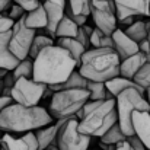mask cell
<instances>
[{"label":"cell","instance_id":"6da1fadb","mask_svg":"<svg viewBox=\"0 0 150 150\" xmlns=\"http://www.w3.org/2000/svg\"><path fill=\"white\" fill-rule=\"evenodd\" d=\"M32 79L47 86L58 85L67 80V77L76 70L77 64L74 58L55 44L44 48L34 60Z\"/></svg>","mask_w":150,"mask_h":150},{"label":"cell","instance_id":"7a4b0ae2","mask_svg":"<svg viewBox=\"0 0 150 150\" xmlns=\"http://www.w3.org/2000/svg\"><path fill=\"white\" fill-rule=\"evenodd\" d=\"M51 114L35 105L25 106L12 102L0 112V131L4 133H28L35 131L52 122Z\"/></svg>","mask_w":150,"mask_h":150},{"label":"cell","instance_id":"3957f363","mask_svg":"<svg viewBox=\"0 0 150 150\" xmlns=\"http://www.w3.org/2000/svg\"><path fill=\"white\" fill-rule=\"evenodd\" d=\"M120 57L114 48H89L80 58L79 71L93 82H106L120 74Z\"/></svg>","mask_w":150,"mask_h":150},{"label":"cell","instance_id":"277c9868","mask_svg":"<svg viewBox=\"0 0 150 150\" xmlns=\"http://www.w3.org/2000/svg\"><path fill=\"white\" fill-rule=\"evenodd\" d=\"M118 121L115 99L100 100L79 120V131L89 137H100Z\"/></svg>","mask_w":150,"mask_h":150},{"label":"cell","instance_id":"5b68a950","mask_svg":"<svg viewBox=\"0 0 150 150\" xmlns=\"http://www.w3.org/2000/svg\"><path fill=\"white\" fill-rule=\"evenodd\" d=\"M117 114H118V125L122 130V133L130 137L134 136V130L131 125V115L134 111H150V105L146 96L140 93L137 89H125L122 91L117 98Z\"/></svg>","mask_w":150,"mask_h":150},{"label":"cell","instance_id":"8992f818","mask_svg":"<svg viewBox=\"0 0 150 150\" xmlns=\"http://www.w3.org/2000/svg\"><path fill=\"white\" fill-rule=\"evenodd\" d=\"M89 99L88 89H63L52 93L50 103V114L52 118H70L76 117V112Z\"/></svg>","mask_w":150,"mask_h":150},{"label":"cell","instance_id":"52a82bcc","mask_svg":"<svg viewBox=\"0 0 150 150\" xmlns=\"http://www.w3.org/2000/svg\"><path fill=\"white\" fill-rule=\"evenodd\" d=\"M79 120L76 117L67 118L58 130L55 144L60 150H88L91 144V137L85 136L77 128Z\"/></svg>","mask_w":150,"mask_h":150},{"label":"cell","instance_id":"ba28073f","mask_svg":"<svg viewBox=\"0 0 150 150\" xmlns=\"http://www.w3.org/2000/svg\"><path fill=\"white\" fill-rule=\"evenodd\" d=\"M45 91H47V85L40 83L34 79L21 77V79H16L15 85L12 86L10 96L16 103H21L25 106H35L44 98Z\"/></svg>","mask_w":150,"mask_h":150},{"label":"cell","instance_id":"9c48e42d","mask_svg":"<svg viewBox=\"0 0 150 150\" xmlns=\"http://www.w3.org/2000/svg\"><path fill=\"white\" fill-rule=\"evenodd\" d=\"M23 16L13 23V26L10 29V38H9V48L18 60L28 58L32 40L37 34L35 29H31L25 25Z\"/></svg>","mask_w":150,"mask_h":150},{"label":"cell","instance_id":"30bf717a","mask_svg":"<svg viewBox=\"0 0 150 150\" xmlns=\"http://www.w3.org/2000/svg\"><path fill=\"white\" fill-rule=\"evenodd\" d=\"M91 15L96 25L103 34L111 35L117 29V12L114 0H91Z\"/></svg>","mask_w":150,"mask_h":150},{"label":"cell","instance_id":"8fae6325","mask_svg":"<svg viewBox=\"0 0 150 150\" xmlns=\"http://www.w3.org/2000/svg\"><path fill=\"white\" fill-rule=\"evenodd\" d=\"M114 4L118 22L128 16H150V0H114Z\"/></svg>","mask_w":150,"mask_h":150},{"label":"cell","instance_id":"7c38bea8","mask_svg":"<svg viewBox=\"0 0 150 150\" xmlns=\"http://www.w3.org/2000/svg\"><path fill=\"white\" fill-rule=\"evenodd\" d=\"M45 13H47V28L42 29V32H45L47 35H50L51 38L55 40V28L60 23V21L64 18V10H66V0H44L42 3Z\"/></svg>","mask_w":150,"mask_h":150},{"label":"cell","instance_id":"4fadbf2b","mask_svg":"<svg viewBox=\"0 0 150 150\" xmlns=\"http://www.w3.org/2000/svg\"><path fill=\"white\" fill-rule=\"evenodd\" d=\"M0 144L4 150H38V142L34 131H28L21 137L6 133L1 136Z\"/></svg>","mask_w":150,"mask_h":150},{"label":"cell","instance_id":"5bb4252c","mask_svg":"<svg viewBox=\"0 0 150 150\" xmlns=\"http://www.w3.org/2000/svg\"><path fill=\"white\" fill-rule=\"evenodd\" d=\"M134 136H137L146 149L150 150V111H134L131 115Z\"/></svg>","mask_w":150,"mask_h":150},{"label":"cell","instance_id":"9a60e30c","mask_svg":"<svg viewBox=\"0 0 150 150\" xmlns=\"http://www.w3.org/2000/svg\"><path fill=\"white\" fill-rule=\"evenodd\" d=\"M111 38L114 41V50L118 54L120 60H124L133 54H136L139 50V44L136 41H133L122 29H115L112 34H111Z\"/></svg>","mask_w":150,"mask_h":150},{"label":"cell","instance_id":"2e32d148","mask_svg":"<svg viewBox=\"0 0 150 150\" xmlns=\"http://www.w3.org/2000/svg\"><path fill=\"white\" fill-rule=\"evenodd\" d=\"M67 118H58L55 124H48L45 127H41L38 130L34 131L35 137H37V142H38V150H45L48 146L54 144L57 142V136H58V130L60 127L63 125V122L66 121Z\"/></svg>","mask_w":150,"mask_h":150},{"label":"cell","instance_id":"e0dca14e","mask_svg":"<svg viewBox=\"0 0 150 150\" xmlns=\"http://www.w3.org/2000/svg\"><path fill=\"white\" fill-rule=\"evenodd\" d=\"M146 55L142 52V51H137L136 54L121 60L120 63V76H124L127 79H131L134 77V74L140 70V67L146 63Z\"/></svg>","mask_w":150,"mask_h":150},{"label":"cell","instance_id":"ac0fdd59","mask_svg":"<svg viewBox=\"0 0 150 150\" xmlns=\"http://www.w3.org/2000/svg\"><path fill=\"white\" fill-rule=\"evenodd\" d=\"M9 38H10V29L6 32H0V69H6L12 71L21 60H18L9 48Z\"/></svg>","mask_w":150,"mask_h":150},{"label":"cell","instance_id":"d6986e66","mask_svg":"<svg viewBox=\"0 0 150 150\" xmlns=\"http://www.w3.org/2000/svg\"><path fill=\"white\" fill-rule=\"evenodd\" d=\"M105 88H106V91L112 95V98H117L122 91H125V89H130V88H133V89H137L140 93H146V91L143 89V88H140L137 83H134V80H131V79H127V77H124V76H115V77H112V79H109V80H106L105 82Z\"/></svg>","mask_w":150,"mask_h":150},{"label":"cell","instance_id":"ffe728a7","mask_svg":"<svg viewBox=\"0 0 150 150\" xmlns=\"http://www.w3.org/2000/svg\"><path fill=\"white\" fill-rule=\"evenodd\" d=\"M23 22L31 29H35V31L45 29L47 23H48V19H47V13H45V9H44L42 3H40L34 10L26 12L25 16H23Z\"/></svg>","mask_w":150,"mask_h":150},{"label":"cell","instance_id":"44dd1931","mask_svg":"<svg viewBox=\"0 0 150 150\" xmlns=\"http://www.w3.org/2000/svg\"><path fill=\"white\" fill-rule=\"evenodd\" d=\"M86 85H88V79H86L79 70H73V73L67 77L66 82L58 83V85H50V86H47V88L51 89L52 92H57V91H63V89H76V88L85 89Z\"/></svg>","mask_w":150,"mask_h":150},{"label":"cell","instance_id":"7402d4cb","mask_svg":"<svg viewBox=\"0 0 150 150\" xmlns=\"http://www.w3.org/2000/svg\"><path fill=\"white\" fill-rule=\"evenodd\" d=\"M55 45H58V47H61V48H64V50L67 51V52L74 58V61H76V64H77V67H79L80 58H82V55L85 54L86 48H85L76 38H57V44H55Z\"/></svg>","mask_w":150,"mask_h":150},{"label":"cell","instance_id":"603a6c76","mask_svg":"<svg viewBox=\"0 0 150 150\" xmlns=\"http://www.w3.org/2000/svg\"><path fill=\"white\" fill-rule=\"evenodd\" d=\"M52 44H55V42H54V38H51L50 35H47L45 32H42V29L37 31V34H35V37H34V40H32V44H31L28 57H29L31 60H34L44 48L50 47Z\"/></svg>","mask_w":150,"mask_h":150},{"label":"cell","instance_id":"cb8c5ba5","mask_svg":"<svg viewBox=\"0 0 150 150\" xmlns=\"http://www.w3.org/2000/svg\"><path fill=\"white\" fill-rule=\"evenodd\" d=\"M149 29H150V21L149 22H144V21H136V22H133L130 26H127L124 32H125L133 41H136V42L139 44V42H142L143 40L147 38V35H149Z\"/></svg>","mask_w":150,"mask_h":150},{"label":"cell","instance_id":"d4e9b609","mask_svg":"<svg viewBox=\"0 0 150 150\" xmlns=\"http://www.w3.org/2000/svg\"><path fill=\"white\" fill-rule=\"evenodd\" d=\"M77 31H79V25L64 15V18L57 25L54 34H55V38H76Z\"/></svg>","mask_w":150,"mask_h":150},{"label":"cell","instance_id":"484cf974","mask_svg":"<svg viewBox=\"0 0 150 150\" xmlns=\"http://www.w3.org/2000/svg\"><path fill=\"white\" fill-rule=\"evenodd\" d=\"M86 89L89 92V99L91 100H105V99H115L112 98V95L106 91L105 83L103 82H93V80H88Z\"/></svg>","mask_w":150,"mask_h":150},{"label":"cell","instance_id":"4316f807","mask_svg":"<svg viewBox=\"0 0 150 150\" xmlns=\"http://www.w3.org/2000/svg\"><path fill=\"white\" fill-rule=\"evenodd\" d=\"M64 13H71L77 16L91 15V0H66Z\"/></svg>","mask_w":150,"mask_h":150},{"label":"cell","instance_id":"83f0119b","mask_svg":"<svg viewBox=\"0 0 150 150\" xmlns=\"http://www.w3.org/2000/svg\"><path fill=\"white\" fill-rule=\"evenodd\" d=\"M91 45L92 48H114V41L111 38V35L103 34L100 29L93 28L92 34H91Z\"/></svg>","mask_w":150,"mask_h":150},{"label":"cell","instance_id":"f1b7e54d","mask_svg":"<svg viewBox=\"0 0 150 150\" xmlns=\"http://www.w3.org/2000/svg\"><path fill=\"white\" fill-rule=\"evenodd\" d=\"M12 74L16 79H21V77H26V79H32L34 76V63L32 60L28 57V58H23L18 63V66L12 70Z\"/></svg>","mask_w":150,"mask_h":150},{"label":"cell","instance_id":"f546056e","mask_svg":"<svg viewBox=\"0 0 150 150\" xmlns=\"http://www.w3.org/2000/svg\"><path fill=\"white\" fill-rule=\"evenodd\" d=\"M124 140H127V136L122 133V130L120 128L118 122H115L106 133H103L100 136V142L106 143V144H117V143L124 142Z\"/></svg>","mask_w":150,"mask_h":150},{"label":"cell","instance_id":"4dcf8cb0","mask_svg":"<svg viewBox=\"0 0 150 150\" xmlns=\"http://www.w3.org/2000/svg\"><path fill=\"white\" fill-rule=\"evenodd\" d=\"M133 80H134V83H137V85H139L140 88H143L144 91L149 88L150 86V63L149 61H146V63L140 67V70L134 74Z\"/></svg>","mask_w":150,"mask_h":150},{"label":"cell","instance_id":"1f68e13d","mask_svg":"<svg viewBox=\"0 0 150 150\" xmlns=\"http://www.w3.org/2000/svg\"><path fill=\"white\" fill-rule=\"evenodd\" d=\"M92 29H93V28H91V26H88V25L85 23V25L79 26V31H77V35H76V40H77L86 50L91 48V41H89V40H91Z\"/></svg>","mask_w":150,"mask_h":150},{"label":"cell","instance_id":"d6a6232c","mask_svg":"<svg viewBox=\"0 0 150 150\" xmlns=\"http://www.w3.org/2000/svg\"><path fill=\"white\" fill-rule=\"evenodd\" d=\"M26 12H25V9H22L19 4H15V3H12V6L9 7V13L6 15V16H9L13 22H16V21H19L23 15H25Z\"/></svg>","mask_w":150,"mask_h":150},{"label":"cell","instance_id":"836d02e7","mask_svg":"<svg viewBox=\"0 0 150 150\" xmlns=\"http://www.w3.org/2000/svg\"><path fill=\"white\" fill-rule=\"evenodd\" d=\"M12 3L19 4L22 9H25V12H29L40 4V0H12Z\"/></svg>","mask_w":150,"mask_h":150},{"label":"cell","instance_id":"e575fe53","mask_svg":"<svg viewBox=\"0 0 150 150\" xmlns=\"http://www.w3.org/2000/svg\"><path fill=\"white\" fill-rule=\"evenodd\" d=\"M13 23L15 22L9 16H6L4 13H0V32H6V31L12 29Z\"/></svg>","mask_w":150,"mask_h":150},{"label":"cell","instance_id":"d590c367","mask_svg":"<svg viewBox=\"0 0 150 150\" xmlns=\"http://www.w3.org/2000/svg\"><path fill=\"white\" fill-rule=\"evenodd\" d=\"M127 140H128V143L131 144V147L134 150H147L146 146L143 144V142L137 136H130V137H127Z\"/></svg>","mask_w":150,"mask_h":150},{"label":"cell","instance_id":"8d00e7d4","mask_svg":"<svg viewBox=\"0 0 150 150\" xmlns=\"http://www.w3.org/2000/svg\"><path fill=\"white\" fill-rule=\"evenodd\" d=\"M13 102V99L10 98V96H3V95H0V112L7 106V105H10Z\"/></svg>","mask_w":150,"mask_h":150},{"label":"cell","instance_id":"74e56055","mask_svg":"<svg viewBox=\"0 0 150 150\" xmlns=\"http://www.w3.org/2000/svg\"><path fill=\"white\" fill-rule=\"evenodd\" d=\"M115 150H134V149L131 147L128 140H124V142H120V143L115 144Z\"/></svg>","mask_w":150,"mask_h":150},{"label":"cell","instance_id":"f35d334b","mask_svg":"<svg viewBox=\"0 0 150 150\" xmlns=\"http://www.w3.org/2000/svg\"><path fill=\"white\" fill-rule=\"evenodd\" d=\"M12 6V0H0V13H4Z\"/></svg>","mask_w":150,"mask_h":150},{"label":"cell","instance_id":"ab89813d","mask_svg":"<svg viewBox=\"0 0 150 150\" xmlns=\"http://www.w3.org/2000/svg\"><path fill=\"white\" fill-rule=\"evenodd\" d=\"M100 147H103V150H115V144H106L100 142Z\"/></svg>","mask_w":150,"mask_h":150},{"label":"cell","instance_id":"60d3db41","mask_svg":"<svg viewBox=\"0 0 150 150\" xmlns=\"http://www.w3.org/2000/svg\"><path fill=\"white\" fill-rule=\"evenodd\" d=\"M144 96H146V99H147V102H149V105H150V86L146 89V93H144Z\"/></svg>","mask_w":150,"mask_h":150},{"label":"cell","instance_id":"b9f144b4","mask_svg":"<svg viewBox=\"0 0 150 150\" xmlns=\"http://www.w3.org/2000/svg\"><path fill=\"white\" fill-rule=\"evenodd\" d=\"M45 150H60V147H58V146H57V144L54 143V144H51V146H48V147H47Z\"/></svg>","mask_w":150,"mask_h":150},{"label":"cell","instance_id":"7bdbcfd3","mask_svg":"<svg viewBox=\"0 0 150 150\" xmlns=\"http://www.w3.org/2000/svg\"><path fill=\"white\" fill-rule=\"evenodd\" d=\"M7 71H9V70H6V69H0V77L3 79V77L6 76V73H7Z\"/></svg>","mask_w":150,"mask_h":150},{"label":"cell","instance_id":"ee69618b","mask_svg":"<svg viewBox=\"0 0 150 150\" xmlns=\"http://www.w3.org/2000/svg\"><path fill=\"white\" fill-rule=\"evenodd\" d=\"M144 55H146V60H147V61L150 63V51H149V52H146Z\"/></svg>","mask_w":150,"mask_h":150},{"label":"cell","instance_id":"f6af8a7d","mask_svg":"<svg viewBox=\"0 0 150 150\" xmlns=\"http://www.w3.org/2000/svg\"><path fill=\"white\" fill-rule=\"evenodd\" d=\"M1 91H3V82H1V79H0V95H1Z\"/></svg>","mask_w":150,"mask_h":150},{"label":"cell","instance_id":"bcb514c9","mask_svg":"<svg viewBox=\"0 0 150 150\" xmlns=\"http://www.w3.org/2000/svg\"><path fill=\"white\" fill-rule=\"evenodd\" d=\"M147 41H149V45H150V29H149V35H147Z\"/></svg>","mask_w":150,"mask_h":150},{"label":"cell","instance_id":"7dc6e473","mask_svg":"<svg viewBox=\"0 0 150 150\" xmlns=\"http://www.w3.org/2000/svg\"><path fill=\"white\" fill-rule=\"evenodd\" d=\"M1 136H3V134H1V131H0V139H1ZM0 149H1V144H0Z\"/></svg>","mask_w":150,"mask_h":150},{"label":"cell","instance_id":"c3c4849f","mask_svg":"<svg viewBox=\"0 0 150 150\" xmlns=\"http://www.w3.org/2000/svg\"><path fill=\"white\" fill-rule=\"evenodd\" d=\"M88 150H92V149H88Z\"/></svg>","mask_w":150,"mask_h":150}]
</instances>
